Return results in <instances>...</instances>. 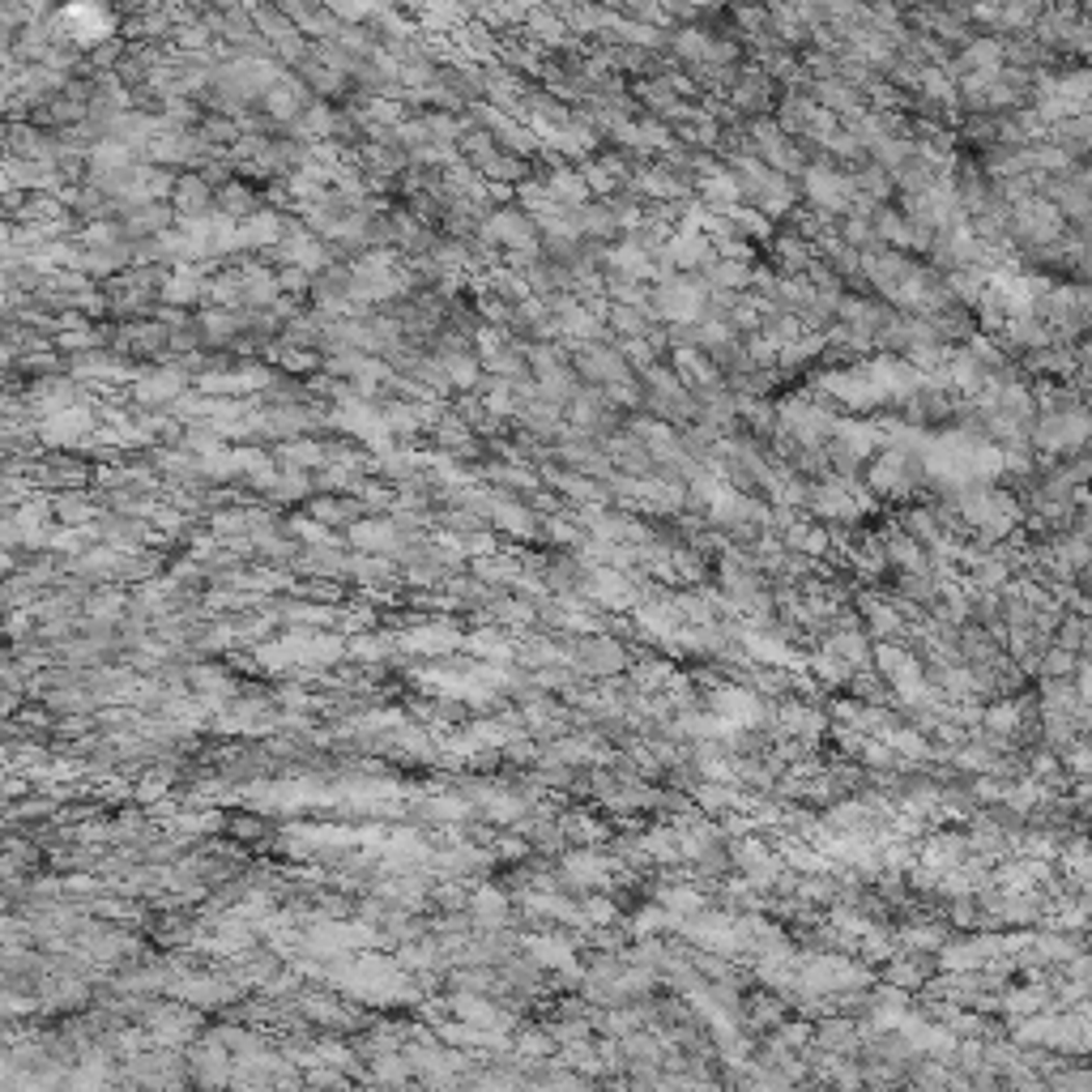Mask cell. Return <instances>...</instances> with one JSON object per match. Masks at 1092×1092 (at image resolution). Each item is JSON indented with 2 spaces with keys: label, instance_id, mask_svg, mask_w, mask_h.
Wrapping results in <instances>:
<instances>
[{
  "label": "cell",
  "instance_id": "9a60e30c",
  "mask_svg": "<svg viewBox=\"0 0 1092 1092\" xmlns=\"http://www.w3.org/2000/svg\"><path fill=\"white\" fill-rule=\"evenodd\" d=\"M1059 862H1063V871H1067L1071 879L1092 883V845H1084V841L1063 845V849H1059Z\"/></svg>",
  "mask_w": 1092,
  "mask_h": 1092
},
{
  "label": "cell",
  "instance_id": "d4e9b609",
  "mask_svg": "<svg viewBox=\"0 0 1092 1092\" xmlns=\"http://www.w3.org/2000/svg\"><path fill=\"white\" fill-rule=\"evenodd\" d=\"M163 790H167V777H145L141 790H137V798H141V802H154V798H163Z\"/></svg>",
  "mask_w": 1092,
  "mask_h": 1092
},
{
  "label": "cell",
  "instance_id": "4fadbf2b",
  "mask_svg": "<svg viewBox=\"0 0 1092 1092\" xmlns=\"http://www.w3.org/2000/svg\"><path fill=\"white\" fill-rule=\"evenodd\" d=\"M470 905H474V917H478V926H487V930H496V926H504V922H508V901H504L500 893H491V887H482V893H478Z\"/></svg>",
  "mask_w": 1092,
  "mask_h": 1092
},
{
  "label": "cell",
  "instance_id": "cb8c5ba5",
  "mask_svg": "<svg viewBox=\"0 0 1092 1092\" xmlns=\"http://www.w3.org/2000/svg\"><path fill=\"white\" fill-rule=\"evenodd\" d=\"M1055 1084L1059 1088H1092V1071H1059Z\"/></svg>",
  "mask_w": 1092,
  "mask_h": 1092
},
{
  "label": "cell",
  "instance_id": "ba28073f",
  "mask_svg": "<svg viewBox=\"0 0 1092 1092\" xmlns=\"http://www.w3.org/2000/svg\"><path fill=\"white\" fill-rule=\"evenodd\" d=\"M982 721H986V730L990 735H998V739H1011V735H1020L1024 730V700H990L986 704V713H982Z\"/></svg>",
  "mask_w": 1092,
  "mask_h": 1092
},
{
  "label": "cell",
  "instance_id": "277c9868",
  "mask_svg": "<svg viewBox=\"0 0 1092 1092\" xmlns=\"http://www.w3.org/2000/svg\"><path fill=\"white\" fill-rule=\"evenodd\" d=\"M611 871H615V862L589 854V849H581V854H563V862H559L563 883H572V887H602Z\"/></svg>",
  "mask_w": 1092,
  "mask_h": 1092
},
{
  "label": "cell",
  "instance_id": "484cf974",
  "mask_svg": "<svg viewBox=\"0 0 1092 1092\" xmlns=\"http://www.w3.org/2000/svg\"><path fill=\"white\" fill-rule=\"evenodd\" d=\"M1075 5H1080V14H1088V18H1092V0H1075Z\"/></svg>",
  "mask_w": 1092,
  "mask_h": 1092
},
{
  "label": "cell",
  "instance_id": "ac0fdd59",
  "mask_svg": "<svg viewBox=\"0 0 1092 1092\" xmlns=\"http://www.w3.org/2000/svg\"><path fill=\"white\" fill-rule=\"evenodd\" d=\"M491 508H496L491 516H496V525H500V530H512V534H530V530H534V521H530V512H525L521 504H508V500H496Z\"/></svg>",
  "mask_w": 1092,
  "mask_h": 1092
},
{
  "label": "cell",
  "instance_id": "2e32d148",
  "mask_svg": "<svg viewBox=\"0 0 1092 1092\" xmlns=\"http://www.w3.org/2000/svg\"><path fill=\"white\" fill-rule=\"evenodd\" d=\"M747 654H751L755 662H764V666H790V662H798V658L790 654V644L764 640V636H747Z\"/></svg>",
  "mask_w": 1092,
  "mask_h": 1092
},
{
  "label": "cell",
  "instance_id": "8fae6325",
  "mask_svg": "<svg viewBox=\"0 0 1092 1092\" xmlns=\"http://www.w3.org/2000/svg\"><path fill=\"white\" fill-rule=\"evenodd\" d=\"M350 542L363 551H397V530L389 521H358L350 530Z\"/></svg>",
  "mask_w": 1092,
  "mask_h": 1092
},
{
  "label": "cell",
  "instance_id": "9c48e42d",
  "mask_svg": "<svg viewBox=\"0 0 1092 1092\" xmlns=\"http://www.w3.org/2000/svg\"><path fill=\"white\" fill-rule=\"evenodd\" d=\"M862 615H867V632H871L875 640H887V636L905 632V615H901V606L883 602V597H862Z\"/></svg>",
  "mask_w": 1092,
  "mask_h": 1092
},
{
  "label": "cell",
  "instance_id": "5bb4252c",
  "mask_svg": "<svg viewBox=\"0 0 1092 1092\" xmlns=\"http://www.w3.org/2000/svg\"><path fill=\"white\" fill-rule=\"evenodd\" d=\"M1075 670H1080V654H1071V649H1063V644L1049 640L1045 654H1041V674L1045 678H1067Z\"/></svg>",
  "mask_w": 1092,
  "mask_h": 1092
},
{
  "label": "cell",
  "instance_id": "3957f363",
  "mask_svg": "<svg viewBox=\"0 0 1092 1092\" xmlns=\"http://www.w3.org/2000/svg\"><path fill=\"white\" fill-rule=\"evenodd\" d=\"M577 662L589 674H615V670L628 666V654H623V644L611 640V636H589V640L577 644Z\"/></svg>",
  "mask_w": 1092,
  "mask_h": 1092
},
{
  "label": "cell",
  "instance_id": "44dd1931",
  "mask_svg": "<svg viewBox=\"0 0 1092 1092\" xmlns=\"http://www.w3.org/2000/svg\"><path fill=\"white\" fill-rule=\"evenodd\" d=\"M180 210L192 218V214H201V210H210V188L201 184V180H188V184H180Z\"/></svg>",
  "mask_w": 1092,
  "mask_h": 1092
},
{
  "label": "cell",
  "instance_id": "ffe728a7",
  "mask_svg": "<svg viewBox=\"0 0 1092 1092\" xmlns=\"http://www.w3.org/2000/svg\"><path fill=\"white\" fill-rule=\"evenodd\" d=\"M171 393H180V376H176V372H163L158 380H141V384H137V397H141V401H167Z\"/></svg>",
  "mask_w": 1092,
  "mask_h": 1092
},
{
  "label": "cell",
  "instance_id": "5b68a950",
  "mask_svg": "<svg viewBox=\"0 0 1092 1092\" xmlns=\"http://www.w3.org/2000/svg\"><path fill=\"white\" fill-rule=\"evenodd\" d=\"M777 721H781V730H785L790 739H802V743H811V739L824 735V713L811 709V704H802V700H785L781 713H777Z\"/></svg>",
  "mask_w": 1092,
  "mask_h": 1092
},
{
  "label": "cell",
  "instance_id": "7a4b0ae2",
  "mask_svg": "<svg viewBox=\"0 0 1092 1092\" xmlns=\"http://www.w3.org/2000/svg\"><path fill=\"white\" fill-rule=\"evenodd\" d=\"M597 606H632L636 602V585L619 572V568H593L589 577H585V585H581Z\"/></svg>",
  "mask_w": 1092,
  "mask_h": 1092
},
{
  "label": "cell",
  "instance_id": "30bf717a",
  "mask_svg": "<svg viewBox=\"0 0 1092 1092\" xmlns=\"http://www.w3.org/2000/svg\"><path fill=\"white\" fill-rule=\"evenodd\" d=\"M816 1045L828 1049V1055H854V1049H858V1029L849 1020H824L816 1029Z\"/></svg>",
  "mask_w": 1092,
  "mask_h": 1092
},
{
  "label": "cell",
  "instance_id": "52a82bcc",
  "mask_svg": "<svg viewBox=\"0 0 1092 1092\" xmlns=\"http://www.w3.org/2000/svg\"><path fill=\"white\" fill-rule=\"evenodd\" d=\"M1049 1003H1055V998H1049V990L1037 986V982H1033V986H1016V990H1003V994H998V1011H1003V1016H1011V1020L1037 1016V1011H1045Z\"/></svg>",
  "mask_w": 1092,
  "mask_h": 1092
},
{
  "label": "cell",
  "instance_id": "8992f818",
  "mask_svg": "<svg viewBox=\"0 0 1092 1092\" xmlns=\"http://www.w3.org/2000/svg\"><path fill=\"white\" fill-rule=\"evenodd\" d=\"M922 956H926V952H905V956H897V960H887L883 978L893 982V986H901V990L926 986V982H930V974H935V968H939V960H922Z\"/></svg>",
  "mask_w": 1092,
  "mask_h": 1092
},
{
  "label": "cell",
  "instance_id": "7c38bea8",
  "mask_svg": "<svg viewBox=\"0 0 1092 1092\" xmlns=\"http://www.w3.org/2000/svg\"><path fill=\"white\" fill-rule=\"evenodd\" d=\"M192 1020H196L192 1011H154V1037L158 1041H184L196 1029Z\"/></svg>",
  "mask_w": 1092,
  "mask_h": 1092
},
{
  "label": "cell",
  "instance_id": "d6986e66",
  "mask_svg": "<svg viewBox=\"0 0 1092 1092\" xmlns=\"http://www.w3.org/2000/svg\"><path fill=\"white\" fill-rule=\"evenodd\" d=\"M747 1020H751L755 1029H768V1024H781V1020H785V1007H781L777 998H764V994H751V1003H747Z\"/></svg>",
  "mask_w": 1092,
  "mask_h": 1092
},
{
  "label": "cell",
  "instance_id": "e0dca14e",
  "mask_svg": "<svg viewBox=\"0 0 1092 1092\" xmlns=\"http://www.w3.org/2000/svg\"><path fill=\"white\" fill-rule=\"evenodd\" d=\"M658 901H662V905H666L674 917H678V913H683V917H687V913H700V905H704L696 887H683V883H674V887H662V893H658Z\"/></svg>",
  "mask_w": 1092,
  "mask_h": 1092
},
{
  "label": "cell",
  "instance_id": "6da1fadb",
  "mask_svg": "<svg viewBox=\"0 0 1092 1092\" xmlns=\"http://www.w3.org/2000/svg\"><path fill=\"white\" fill-rule=\"evenodd\" d=\"M1037 192H1045L1049 201H1055L1071 231H1080L1084 222H1092V188L1080 180V167L1067 171V176H1045V180H1037Z\"/></svg>",
  "mask_w": 1092,
  "mask_h": 1092
},
{
  "label": "cell",
  "instance_id": "7402d4cb",
  "mask_svg": "<svg viewBox=\"0 0 1092 1092\" xmlns=\"http://www.w3.org/2000/svg\"><path fill=\"white\" fill-rule=\"evenodd\" d=\"M56 512H60V521H69V525H86V521L95 516V508H90L86 500H77V496H73V500H69V496L56 500Z\"/></svg>",
  "mask_w": 1092,
  "mask_h": 1092
},
{
  "label": "cell",
  "instance_id": "603a6c76",
  "mask_svg": "<svg viewBox=\"0 0 1092 1092\" xmlns=\"http://www.w3.org/2000/svg\"><path fill=\"white\" fill-rule=\"evenodd\" d=\"M389 644H393L389 636H363V640H358V658H384Z\"/></svg>",
  "mask_w": 1092,
  "mask_h": 1092
}]
</instances>
